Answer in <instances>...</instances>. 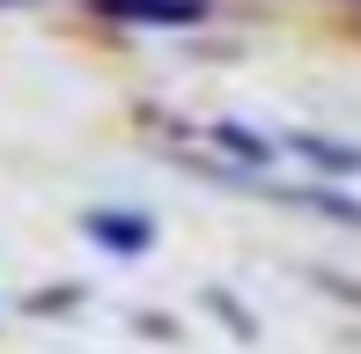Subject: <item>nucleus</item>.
I'll use <instances>...</instances> for the list:
<instances>
[{"mask_svg": "<svg viewBox=\"0 0 361 354\" xmlns=\"http://www.w3.org/2000/svg\"><path fill=\"white\" fill-rule=\"evenodd\" d=\"M96 8L118 23H200L207 0H96Z\"/></svg>", "mask_w": 361, "mask_h": 354, "instance_id": "obj_1", "label": "nucleus"}]
</instances>
